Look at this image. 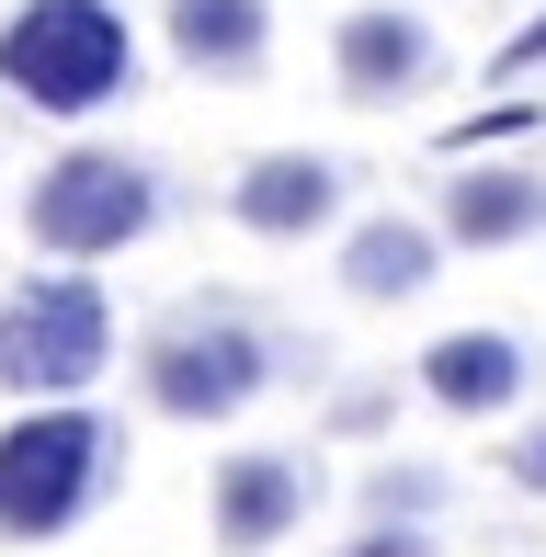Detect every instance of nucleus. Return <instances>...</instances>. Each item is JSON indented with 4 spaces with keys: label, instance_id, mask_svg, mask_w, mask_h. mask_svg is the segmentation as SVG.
I'll list each match as a JSON object with an SVG mask.
<instances>
[{
    "label": "nucleus",
    "instance_id": "20e7f679",
    "mask_svg": "<svg viewBox=\"0 0 546 557\" xmlns=\"http://www.w3.org/2000/svg\"><path fill=\"white\" fill-rule=\"evenodd\" d=\"M23 227H35V250H58V262H103V250H126V239L160 227V171L126 160V148H69L58 171H35Z\"/></svg>",
    "mask_w": 546,
    "mask_h": 557
},
{
    "label": "nucleus",
    "instance_id": "423d86ee",
    "mask_svg": "<svg viewBox=\"0 0 546 557\" xmlns=\"http://www.w3.org/2000/svg\"><path fill=\"white\" fill-rule=\"evenodd\" d=\"M331 69H342V103H399V91L433 81V23L421 12H342Z\"/></svg>",
    "mask_w": 546,
    "mask_h": 557
},
{
    "label": "nucleus",
    "instance_id": "f03ea898",
    "mask_svg": "<svg viewBox=\"0 0 546 557\" xmlns=\"http://www.w3.org/2000/svg\"><path fill=\"white\" fill-rule=\"evenodd\" d=\"M114 467H126V433H114L103 410H35L0 433V535H69V523L91 512V500L114 490Z\"/></svg>",
    "mask_w": 546,
    "mask_h": 557
},
{
    "label": "nucleus",
    "instance_id": "f8f14e48",
    "mask_svg": "<svg viewBox=\"0 0 546 557\" xmlns=\"http://www.w3.org/2000/svg\"><path fill=\"white\" fill-rule=\"evenodd\" d=\"M171 46H183V69H206V81H251L262 46H273V12L262 0H171Z\"/></svg>",
    "mask_w": 546,
    "mask_h": 557
},
{
    "label": "nucleus",
    "instance_id": "9b49d317",
    "mask_svg": "<svg viewBox=\"0 0 546 557\" xmlns=\"http://www.w3.org/2000/svg\"><path fill=\"white\" fill-rule=\"evenodd\" d=\"M546 227V183L535 171H456L444 183V239H467V250H512V239H535Z\"/></svg>",
    "mask_w": 546,
    "mask_h": 557
},
{
    "label": "nucleus",
    "instance_id": "39448f33",
    "mask_svg": "<svg viewBox=\"0 0 546 557\" xmlns=\"http://www.w3.org/2000/svg\"><path fill=\"white\" fill-rule=\"evenodd\" d=\"M114 364V308L80 273H35V285L0 308V387L12 398H69Z\"/></svg>",
    "mask_w": 546,
    "mask_h": 557
},
{
    "label": "nucleus",
    "instance_id": "0eeeda50",
    "mask_svg": "<svg viewBox=\"0 0 546 557\" xmlns=\"http://www.w3.org/2000/svg\"><path fill=\"white\" fill-rule=\"evenodd\" d=\"M308 490L319 478L296 467V455H228V467H216V546H239V557L285 546L296 523H308Z\"/></svg>",
    "mask_w": 546,
    "mask_h": 557
},
{
    "label": "nucleus",
    "instance_id": "2eb2a0df",
    "mask_svg": "<svg viewBox=\"0 0 546 557\" xmlns=\"http://www.w3.org/2000/svg\"><path fill=\"white\" fill-rule=\"evenodd\" d=\"M501 478H512V490H535V500H546V421H535V433H524V444L501 455Z\"/></svg>",
    "mask_w": 546,
    "mask_h": 557
},
{
    "label": "nucleus",
    "instance_id": "6e6552de",
    "mask_svg": "<svg viewBox=\"0 0 546 557\" xmlns=\"http://www.w3.org/2000/svg\"><path fill=\"white\" fill-rule=\"evenodd\" d=\"M228 216L262 227V239H308V227L342 216V171L319 160V148H273V160H251L228 183Z\"/></svg>",
    "mask_w": 546,
    "mask_h": 557
},
{
    "label": "nucleus",
    "instance_id": "7ed1b4c3",
    "mask_svg": "<svg viewBox=\"0 0 546 557\" xmlns=\"http://www.w3.org/2000/svg\"><path fill=\"white\" fill-rule=\"evenodd\" d=\"M137 387H148V410H171V421H228V410H251L273 387V342L239 308H183V319L148 331Z\"/></svg>",
    "mask_w": 546,
    "mask_h": 557
},
{
    "label": "nucleus",
    "instance_id": "ddd939ff",
    "mask_svg": "<svg viewBox=\"0 0 546 557\" xmlns=\"http://www.w3.org/2000/svg\"><path fill=\"white\" fill-rule=\"evenodd\" d=\"M364 512H376V523H433L444 512V478L433 467H376V478H364Z\"/></svg>",
    "mask_w": 546,
    "mask_h": 557
},
{
    "label": "nucleus",
    "instance_id": "9d476101",
    "mask_svg": "<svg viewBox=\"0 0 546 557\" xmlns=\"http://www.w3.org/2000/svg\"><path fill=\"white\" fill-rule=\"evenodd\" d=\"M433 262H444V239L421 216H364L353 239H342V296H364V308H399V296L433 285Z\"/></svg>",
    "mask_w": 546,
    "mask_h": 557
},
{
    "label": "nucleus",
    "instance_id": "1a4fd4ad",
    "mask_svg": "<svg viewBox=\"0 0 546 557\" xmlns=\"http://www.w3.org/2000/svg\"><path fill=\"white\" fill-rule=\"evenodd\" d=\"M524 342L512 331H444L433 352H421V398L433 410H456V421H489V410H512L524 398Z\"/></svg>",
    "mask_w": 546,
    "mask_h": 557
},
{
    "label": "nucleus",
    "instance_id": "4468645a",
    "mask_svg": "<svg viewBox=\"0 0 546 557\" xmlns=\"http://www.w3.org/2000/svg\"><path fill=\"white\" fill-rule=\"evenodd\" d=\"M342 557H444V546L421 535V523H364V535L342 546Z\"/></svg>",
    "mask_w": 546,
    "mask_h": 557
},
{
    "label": "nucleus",
    "instance_id": "dca6fc26",
    "mask_svg": "<svg viewBox=\"0 0 546 557\" xmlns=\"http://www.w3.org/2000/svg\"><path fill=\"white\" fill-rule=\"evenodd\" d=\"M524 69H546V12H535L512 46H501V81H524Z\"/></svg>",
    "mask_w": 546,
    "mask_h": 557
},
{
    "label": "nucleus",
    "instance_id": "f257e3e1",
    "mask_svg": "<svg viewBox=\"0 0 546 557\" xmlns=\"http://www.w3.org/2000/svg\"><path fill=\"white\" fill-rule=\"evenodd\" d=\"M0 81L35 114H91L137 81V35L114 0H23L12 35H0Z\"/></svg>",
    "mask_w": 546,
    "mask_h": 557
}]
</instances>
